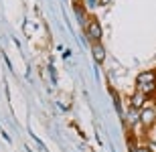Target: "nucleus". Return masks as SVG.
I'll return each instance as SVG.
<instances>
[{
    "instance_id": "obj_7",
    "label": "nucleus",
    "mask_w": 156,
    "mask_h": 152,
    "mask_svg": "<svg viewBox=\"0 0 156 152\" xmlns=\"http://www.w3.org/2000/svg\"><path fill=\"white\" fill-rule=\"evenodd\" d=\"M138 91H142L144 95H150L156 91V83H148V85H138Z\"/></svg>"
},
{
    "instance_id": "obj_5",
    "label": "nucleus",
    "mask_w": 156,
    "mask_h": 152,
    "mask_svg": "<svg viewBox=\"0 0 156 152\" xmlns=\"http://www.w3.org/2000/svg\"><path fill=\"white\" fill-rule=\"evenodd\" d=\"M91 53H93V59H95V63H104L105 61V49L101 43H95V45H91Z\"/></svg>"
},
{
    "instance_id": "obj_4",
    "label": "nucleus",
    "mask_w": 156,
    "mask_h": 152,
    "mask_svg": "<svg viewBox=\"0 0 156 152\" xmlns=\"http://www.w3.org/2000/svg\"><path fill=\"white\" fill-rule=\"evenodd\" d=\"M146 97H148V95H144L142 91H138V89H136V94H134L132 97H130V108L142 110V108L146 105Z\"/></svg>"
},
{
    "instance_id": "obj_10",
    "label": "nucleus",
    "mask_w": 156,
    "mask_h": 152,
    "mask_svg": "<svg viewBox=\"0 0 156 152\" xmlns=\"http://www.w3.org/2000/svg\"><path fill=\"white\" fill-rule=\"evenodd\" d=\"M154 110H156V105H154Z\"/></svg>"
},
{
    "instance_id": "obj_2",
    "label": "nucleus",
    "mask_w": 156,
    "mask_h": 152,
    "mask_svg": "<svg viewBox=\"0 0 156 152\" xmlns=\"http://www.w3.org/2000/svg\"><path fill=\"white\" fill-rule=\"evenodd\" d=\"M140 124L144 126V128H152L156 124V110L154 105H144L142 110H140Z\"/></svg>"
},
{
    "instance_id": "obj_8",
    "label": "nucleus",
    "mask_w": 156,
    "mask_h": 152,
    "mask_svg": "<svg viewBox=\"0 0 156 152\" xmlns=\"http://www.w3.org/2000/svg\"><path fill=\"white\" fill-rule=\"evenodd\" d=\"M98 4V2H95V0H87V6H89V8H93V6Z\"/></svg>"
},
{
    "instance_id": "obj_1",
    "label": "nucleus",
    "mask_w": 156,
    "mask_h": 152,
    "mask_svg": "<svg viewBox=\"0 0 156 152\" xmlns=\"http://www.w3.org/2000/svg\"><path fill=\"white\" fill-rule=\"evenodd\" d=\"M85 35H87V39H89L93 45L101 41V35H104V30H101V24H99L98 18H91V20L87 23V27H85Z\"/></svg>"
},
{
    "instance_id": "obj_9",
    "label": "nucleus",
    "mask_w": 156,
    "mask_h": 152,
    "mask_svg": "<svg viewBox=\"0 0 156 152\" xmlns=\"http://www.w3.org/2000/svg\"><path fill=\"white\" fill-rule=\"evenodd\" d=\"M108 2H110V0H99V4H108Z\"/></svg>"
},
{
    "instance_id": "obj_3",
    "label": "nucleus",
    "mask_w": 156,
    "mask_h": 152,
    "mask_svg": "<svg viewBox=\"0 0 156 152\" xmlns=\"http://www.w3.org/2000/svg\"><path fill=\"white\" fill-rule=\"evenodd\" d=\"M148 83H156V71H142L136 77V85H148Z\"/></svg>"
},
{
    "instance_id": "obj_6",
    "label": "nucleus",
    "mask_w": 156,
    "mask_h": 152,
    "mask_svg": "<svg viewBox=\"0 0 156 152\" xmlns=\"http://www.w3.org/2000/svg\"><path fill=\"white\" fill-rule=\"evenodd\" d=\"M126 120H128V124H130V126H134V124H140V110H136V108H130Z\"/></svg>"
}]
</instances>
